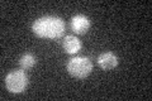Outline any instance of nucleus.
I'll list each match as a JSON object with an SVG mask.
<instances>
[{
  "label": "nucleus",
  "mask_w": 152,
  "mask_h": 101,
  "mask_svg": "<svg viewBox=\"0 0 152 101\" xmlns=\"http://www.w3.org/2000/svg\"><path fill=\"white\" fill-rule=\"evenodd\" d=\"M65 22L58 17H42L33 23V32L39 38L57 39L65 32Z\"/></svg>",
  "instance_id": "nucleus-1"
},
{
  "label": "nucleus",
  "mask_w": 152,
  "mask_h": 101,
  "mask_svg": "<svg viewBox=\"0 0 152 101\" xmlns=\"http://www.w3.org/2000/svg\"><path fill=\"white\" fill-rule=\"evenodd\" d=\"M28 86V76L24 70L9 72L5 77V87L12 94H20Z\"/></svg>",
  "instance_id": "nucleus-2"
},
{
  "label": "nucleus",
  "mask_w": 152,
  "mask_h": 101,
  "mask_svg": "<svg viewBox=\"0 0 152 101\" xmlns=\"http://www.w3.org/2000/svg\"><path fill=\"white\" fill-rule=\"evenodd\" d=\"M67 71L71 76L76 78H85L91 73L93 63L86 57H75L69 61Z\"/></svg>",
  "instance_id": "nucleus-3"
},
{
  "label": "nucleus",
  "mask_w": 152,
  "mask_h": 101,
  "mask_svg": "<svg viewBox=\"0 0 152 101\" xmlns=\"http://www.w3.org/2000/svg\"><path fill=\"white\" fill-rule=\"evenodd\" d=\"M90 28V20L88 17L83 15V14H77L71 18V29H72L76 34H85Z\"/></svg>",
  "instance_id": "nucleus-4"
},
{
  "label": "nucleus",
  "mask_w": 152,
  "mask_h": 101,
  "mask_svg": "<svg viewBox=\"0 0 152 101\" xmlns=\"http://www.w3.org/2000/svg\"><path fill=\"white\" fill-rule=\"evenodd\" d=\"M118 57L113 52H104L98 57V65L103 70H113L114 67L118 66Z\"/></svg>",
  "instance_id": "nucleus-5"
},
{
  "label": "nucleus",
  "mask_w": 152,
  "mask_h": 101,
  "mask_svg": "<svg viewBox=\"0 0 152 101\" xmlns=\"http://www.w3.org/2000/svg\"><path fill=\"white\" fill-rule=\"evenodd\" d=\"M62 46H64V49L69 54H76L81 49V42L75 36H66Z\"/></svg>",
  "instance_id": "nucleus-6"
},
{
  "label": "nucleus",
  "mask_w": 152,
  "mask_h": 101,
  "mask_svg": "<svg viewBox=\"0 0 152 101\" xmlns=\"http://www.w3.org/2000/svg\"><path fill=\"white\" fill-rule=\"evenodd\" d=\"M36 57L33 56L32 53H26L20 57V60H19V65H20V68L22 70H29L32 68L33 66L36 65Z\"/></svg>",
  "instance_id": "nucleus-7"
}]
</instances>
